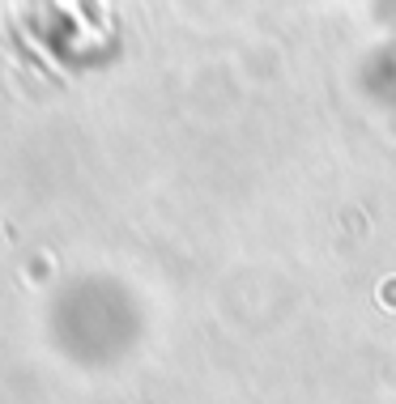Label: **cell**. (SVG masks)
<instances>
[{"instance_id": "6da1fadb", "label": "cell", "mask_w": 396, "mask_h": 404, "mask_svg": "<svg viewBox=\"0 0 396 404\" xmlns=\"http://www.w3.org/2000/svg\"><path fill=\"white\" fill-rule=\"evenodd\" d=\"M388 302H392V307H396V281H392V285H388Z\"/></svg>"}]
</instances>
